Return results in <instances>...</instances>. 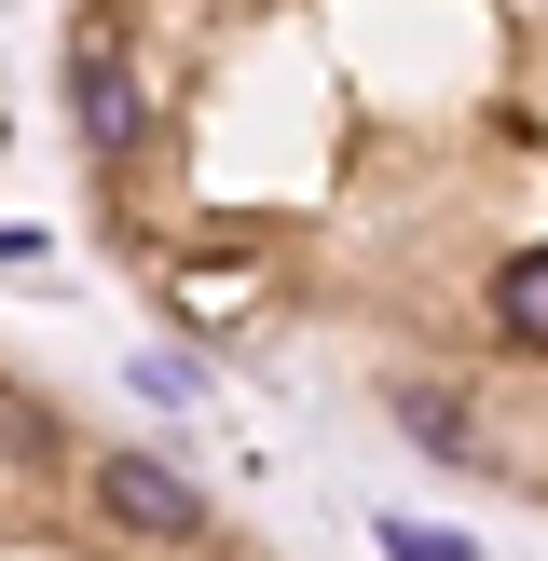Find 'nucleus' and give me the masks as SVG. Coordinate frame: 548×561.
Wrapping results in <instances>:
<instances>
[{"label": "nucleus", "mask_w": 548, "mask_h": 561, "mask_svg": "<svg viewBox=\"0 0 548 561\" xmlns=\"http://www.w3.org/2000/svg\"><path fill=\"white\" fill-rule=\"evenodd\" d=\"M55 82L164 316L370 329L384 425L453 453L480 301L548 261V0H82Z\"/></svg>", "instance_id": "nucleus-1"}]
</instances>
